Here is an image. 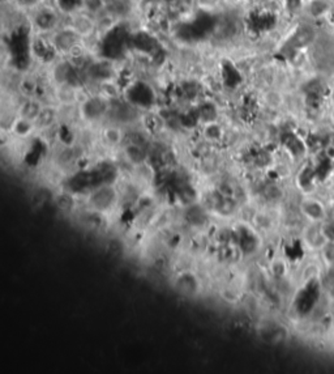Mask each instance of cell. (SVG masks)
I'll use <instances>...</instances> for the list:
<instances>
[{"label":"cell","instance_id":"1","mask_svg":"<svg viewBox=\"0 0 334 374\" xmlns=\"http://www.w3.org/2000/svg\"><path fill=\"white\" fill-rule=\"evenodd\" d=\"M120 202V193L114 183H105L89 191L86 204L94 214H109Z\"/></svg>","mask_w":334,"mask_h":374},{"label":"cell","instance_id":"2","mask_svg":"<svg viewBox=\"0 0 334 374\" xmlns=\"http://www.w3.org/2000/svg\"><path fill=\"white\" fill-rule=\"evenodd\" d=\"M125 100L137 109H149L156 104V93L149 84L135 81L125 90Z\"/></svg>","mask_w":334,"mask_h":374},{"label":"cell","instance_id":"3","mask_svg":"<svg viewBox=\"0 0 334 374\" xmlns=\"http://www.w3.org/2000/svg\"><path fill=\"white\" fill-rule=\"evenodd\" d=\"M127 38V30L124 27H115L110 29L102 42V55L107 59L120 57L124 50Z\"/></svg>","mask_w":334,"mask_h":374},{"label":"cell","instance_id":"4","mask_svg":"<svg viewBox=\"0 0 334 374\" xmlns=\"http://www.w3.org/2000/svg\"><path fill=\"white\" fill-rule=\"evenodd\" d=\"M110 100L104 96H92L81 105V113L88 121H97L109 114Z\"/></svg>","mask_w":334,"mask_h":374},{"label":"cell","instance_id":"5","mask_svg":"<svg viewBox=\"0 0 334 374\" xmlns=\"http://www.w3.org/2000/svg\"><path fill=\"white\" fill-rule=\"evenodd\" d=\"M175 285L177 292H181L184 296H193L200 289V279L196 276V273L186 271L177 275Z\"/></svg>","mask_w":334,"mask_h":374},{"label":"cell","instance_id":"6","mask_svg":"<svg viewBox=\"0 0 334 374\" xmlns=\"http://www.w3.org/2000/svg\"><path fill=\"white\" fill-rule=\"evenodd\" d=\"M131 42H132L133 48L139 51H142V53H157L158 42L150 34H148V33H137V34H135L132 37Z\"/></svg>","mask_w":334,"mask_h":374},{"label":"cell","instance_id":"7","mask_svg":"<svg viewBox=\"0 0 334 374\" xmlns=\"http://www.w3.org/2000/svg\"><path fill=\"white\" fill-rule=\"evenodd\" d=\"M124 157L128 162H131L135 167L144 165L146 161V152L142 148L141 143L131 142L124 147Z\"/></svg>","mask_w":334,"mask_h":374},{"label":"cell","instance_id":"8","mask_svg":"<svg viewBox=\"0 0 334 374\" xmlns=\"http://www.w3.org/2000/svg\"><path fill=\"white\" fill-rule=\"evenodd\" d=\"M77 41V32L74 29H64L59 32L54 38V45L59 51L68 53L73 49Z\"/></svg>","mask_w":334,"mask_h":374},{"label":"cell","instance_id":"9","mask_svg":"<svg viewBox=\"0 0 334 374\" xmlns=\"http://www.w3.org/2000/svg\"><path fill=\"white\" fill-rule=\"evenodd\" d=\"M57 118L58 113L54 107H42L41 113L37 116L34 125H36V128H38V130H47L57 122Z\"/></svg>","mask_w":334,"mask_h":374},{"label":"cell","instance_id":"10","mask_svg":"<svg viewBox=\"0 0 334 374\" xmlns=\"http://www.w3.org/2000/svg\"><path fill=\"white\" fill-rule=\"evenodd\" d=\"M88 74L89 76L93 79V80H97V81H109L113 76V72H111V68H110V65L107 63H95L93 64L90 68L88 69Z\"/></svg>","mask_w":334,"mask_h":374},{"label":"cell","instance_id":"11","mask_svg":"<svg viewBox=\"0 0 334 374\" xmlns=\"http://www.w3.org/2000/svg\"><path fill=\"white\" fill-rule=\"evenodd\" d=\"M42 105L39 104L36 100H28L27 102L22 104L20 109V118L28 119V121H32V122H36L37 116L39 115L42 110Z\"/></svg>","mask_w":334,"mask_h":374},{"label":"cell","instance_id":"12","mask_svg":"<svg viewBox=\"0 0 334 374\" xmlns=\"http://www.w3.org/2000/svg\"><path fill=\"white\" fill-rule=\"evenodd\" d=\"M36 24L39 29L50 30L55 27V24H57V16H55V13L54 12H51V11L43 9V11H41V12L36 16Z\"/></svg>","mask_w":334,"mask_h":374},{"label":"cell","instance_id":"13","mask_svg":"<svg viewBox=\"0 0 334 374\" xmlns=\"http://www.w3.org/2000/svg\"><path fill=\"white\" fill-rule=\"evenodd\" d=\"M196 111H197L198 119L204 123L216 122L217 116H218L216 106L213 104H210V102H205V104L200 105Z\"/></svg>","mask_w":334,"mask_h":374},{"label":"cell","instance_id":"14","mask_svg":"<svg viewBox=\"0 0 334 374\" xmlns=\"http://www.w3.org/2000/svg\"><path fill=\"white\" fill-rule=\"evenodd\" d=\"M58 98L65 105L73 104L74 100H76L74 85H71V84H63V85H60V89L58 92Z\"/></svg>","mask_w":334,"mask_h":374},{"label":"cell","instance_id":"15","mask_svg":"<svg viewBox=\"0 0 334 374\" xmlns=\"http://www.w3.org/2000/svg\"><path fill=\"white\" fill-rule=\"evenodd\" d=\"M36 127L34 122L32 121H28V119L24 118H18L15 123H13V131L16 134L20 135V136H27V135L30 134V131Z\"/></svg>","mask_w":334,"mask_h":374},{"label":"cell","instance_id":"16","mask_svg":"<svg viewBox=\"0 0 334 374\" xmlns=\"http://www.w3.org/2000/svg\"><path fill=\"white\" fill-rule=\"evenodd\" d=\"M73 29L76 30L77 34H89L93 30L92 20L86 16H79L74 21Z\"/></svg>","mask_w":334,"mask_h":374},{"label":"cell","instance_id":"17","mask_svg":"<svg viewBox=\"0 0 334 374\" xmlns=\"http://www.w3.org/2000/svg\"><path fill=\"white\" fill-rule=\"evenodd\" d=\"M104 137L110 146H118L123 142V134L118 127H107L104 131Z\"/></svg>","mask_w":334,"mask_h":374},{"label":"cell","instance_id":"18","mask_svg":"<svg viewBox=\"0 0 334 374\" xmlns=\"http://www.w3.org/2000/svg\"><path fill=\"white\" fill-rule=\"evenodd\" d=\"M204 135L209 142H218L222 137V128L217 122L207 123L204 130Z\"/></svg>","mask_w":334,"mask_h":374},{"label":"cell","instance_id":"19","mask_svg":"<svg viewBox=\"0 0 334 374\" xmlns=\"http://www.w3.org/2000/svg\"><path fill=\"white\" fill-rule=\"evenodd\" d=\"M307 29L308 28H302V29L296 33L295 38H294V42H295V45L298 46V48H302V46H305L307 43H310V41L312 37L310 36V30L307 32Z\"/></svg>","mask_w":334,"mask_h":374},{"label":"cell","instance_id":"20","mask_svg":"<svg viewBox=\"0 0 334 374\" xmlns=\"http://www.w3.org/2000/svg\"><path fill=\"white\" fill-rule=\"evenodd\" d=\"M303 209H304L305 214L308 215L312 219H319V216L321 215V207H320L317 203L308 202L303 204Z\"/></svg>","mask_w":334,"mask_h":374},{"label":"cell","instance_id":"21","mask_svg":"<svg viewBox=\"0 0 334 374\" xmlns=\"http://www.w3.org/2000/svg\"><path fill=\"white\" fill-rule=\"evenodd\" d=\"M58 4H59L63 11L71 12V11L76 9L77 7L83 6L84 0H58Z\"/></svg>","mask_w":334,"mask_h":374},{"label":"cell","instance_id":"22","mask_svg":"<svg viewBox=\"0 0 334 374\" xmlns=\"http://www.w3.org/2000/svg\"><path fill=\"white\" fill-rule=\"evenodd\" d=\"M84 6H85L89 11L97 12L98 9L102 8L104 2H102V0H84Z\"/></svg>","mask_w":334,"mask_h":374},{"label":"cell","instance_id":"23","mask_svg":"<svg viewBox=\"0 0 334 374\" xmlns=\"http://www.w3.org/2000/svg\"><path fill=\"white\" fill-rule=\"evenodd\" d=\"M218 2H219V0H198V3L201 4L202 7H205V8H207V7L216 6Z\"/></svg>","mask_w":334,"mask_h":374},{"label":"cell","instance_id":"24","mask_svg":"<svg viewBox=\"0 0 334 374\" xmlns=\"http://www.w3.org/2000/svg\"><path fill=\"white\" fill-rule=\"evenodd\" d=\"M167 2H177V0H167Z\"/></svg>","mask_w":334,"mask_h":374},{"label":"cell","instance_id":"25","mask_svg":"<svg viewBox=\"0 0 334 374\" xmlns=\"http://www.w3.org/2000/svg\"><path fill=\"white\" fill-rule=\"evenodd\" d=\"M333 97H334V95H333Z\"/></svg>","mask_w":334,"mask_h":374}]
</instances>
